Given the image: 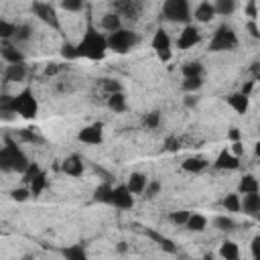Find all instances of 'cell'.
<instances>
[{
  "label": "cell",
  "mask_w": 260,
  "mask_h": 260,
  "mask_svg": "<svg viewBox=\"0 0 260 260\" xmlns=\"http://www.w3.org/2000/svg\"><path fill=\"white\" fill-rule=\"evenodd\" d=\"M2 112L4 114H18L26 120H32L39 112V102L32 93L30 87H24L20 93H16L14 98H8V95H2V104H0Z\"/></svg>",
  "instance_id": "1"
},
{
  "label": "cell",
  "mask_w": 260,
  "mask_h": 260,
  "mask_svg": "<svg viewBox=\"0 0 260 260\" xmlns=\"http://www.w3.org/2000/svg\"><path fill=\"white\" fill-rule=\"evenodd\" d=\"M106 51H108V37H104L102 32H98L93 28V24L89 22L81 41L77 43V53L79 57H85V59H91V61H100L106 57Z\"/></svg>",
  "instance_id": "2"
},
{
  "label": "cell",
  "mask_w": 260,
  "mask_h": 260,
  "mask_svg": "<svg viewBox=\"0 0 260 260\" xmlns=\"http://www.w3.org/2000/svg\"><path fill=\"white\" fill-rule=\"evenodd\" d=\"M28 165H30V160L24 154V150L10 136H6L4 138V146L0 148V169L4 173L14 171V173H20L22 175L28 169Z\"/></svg>",
  "instance_id": "3"
},
{
  "label": "cell",
  "mask_w": 260,
  "mask_h": 260,
  "mask_svg": "<svg viewBox=\"0 0 260 260\" xmlns=\"http://www.w3.org/2000/svg\"><path fill=\"white\" fill-rule=\"evenodd\" d=\"M160 16L165 20H169V22L189 24L191 18H193L191 4H189V0H165L162 2V10H160Z\"/></svg>",
  "instance_id": "4"
},
{
  "label": "cell",
  "mask_w": 260,
  "mask_h": 260,
  "mask_svg": "<svg viewBox=\"0 0 260 260\" xmlns=\"http://www.w3.org/2000/svg\"><path fill=\"white\" fill-rule=\"evenodd\" d=\"M238 35L230 24H219L209 41V51L211 53H221V51H234L238 47Z\"/></svg>",
  "instance_id": "5"
},
{
  "label": "cell",
  "mask_w": 260,
  "mask_h": 260,
  "mask_svg": "<svg viewBox=\"0 0 260 260\" xmlns=\"http://www.w3.org/2000/svg\"><path fill=\"white\" fill-rule=\"evenodd\" d=\"M138 41L140 39H138V35L134 30H130V28H118V30H114V32L108 35V49L114 51V53H118V55H124L130 49H134L138 45Z\"/></svg>",
  "instance_id": "6"
},
{
  "label": "cell",
  "mask_w": 260,
  "mask_h": 260,
  "mask_svg": "<svg viewBox=\"0 0 260 260\" xmlns=\"http://www.w3.org/2000/svg\"><path fill=\"white\" fill-rule=\"evenodd\" d=\"M30 10H32V14H35L41 22H45L49 28H55V30L61 28V22H59V16H57V10H55L53 4L43 2V0H35V2L30 4Z\"/></svg>",
  "instance_id": "7"
},
{
  "label": "cell",
  "mask_w": 260,
  "mask_h": 260,
  "mask_svg": "<svg viewBox=\"0 0 260 260\" xmlns=\"http://www.w3.org/2000/svg\"><path fill=\"white\" fill-rule=\"evenodd\" d=\"M152 51L156 53V57L160 61H169L171 59V37L165 28H156V32L152 35Z\"/></svg>",
  "instance_id": "8"
},
{
  "label": "cell",
  "mask_w": 260,
  "mask_h": 260,
  "mask_svg": "<svg viewBox=\"0 0 260 260\" xmlns=\"http://www.w3.org/2000/svg\"><path fill=\"white\" fill-rule=\"evenodd\" d=\"M77 140L83 144H102L104 140V122H91L77 132Z\"/></svg>",
  "instance_id": "9"
},
{
  "label": "cell",
  "mask_w": 260,
  "mask_h": 260,
  "mask_svg": "<svg viewBox=\"0 0 260 260\" xmlns=\"http://www.w3.org/2000/svg\"><path fill=\"white\" fill-rule=\"evenodd\" d=\"M114 12H118L120 16H126L130 20H138L140 12H142V2L140 0H114Z\"/></svg>",
  "instance_id": "10"
},
{
  "label": "cell",
  "mask_w": 260,
  "mask_h": 260,
  "mask_svg": "<svg viewBox=\"0 0 260 260\" xmlns=\"http://www.w3.org/2000/svg\"><path fill=\"white\" fill-rule=\"evenodd\" d=\"M201 41V32H199V28L195 26V24H185V28L181 30V35H179V39H177V47L181 49V51H185V49H191V47H195L197 43Z\"/></svg>",
  "instance_id": "11"
},
{
  "label": "cell",
  "mask_w": 260,
  "mask_h": 260,
  "mask_svg": "<svg viewBox=\"0 0 260 260\" xmlns=\"http://www.w3.org/2000/svg\"><path fill=\"white\" fill-rule=\"evenodd\" d=\"M112 205L118 209H130L134 205V193L128 189V185H118L114 187V197H112Z\"/></svg>",
  "instance_id": "12"
},
{
  "label": "cell",
  "mask_w": 260,
  "mask_h": 260,
  "mask_svg": "<svg viewBox=\"0 0 260 260\" xmlns=\"http://www.w3.org/2000/svg\"><path fill=\"white\" fill-rule=\"evenodd\" d=\"M213 167L219 171H236L240 167V156H236L230 148H221L213 160Z\"/></svg>",
  "instance_id": "13"
},
{
  "label": "cell",
  "mask_w": 260,
  "mask_h": 260,
  "mask_svg": "<svg viewBox=\"0 0 260 260\" xmlns=\"http://www.w3.org/2000/svg\"><path fill=\"white\" fill-rule=\"evenodd\" d=\"M61 171L69 177H81L83 171H85V165H83V158L79 154H69L63 162H61Z\"/></svg>",
  "instance_id": "14"
},
{
  "label": "cell",
  "mask_w": 260,
  "mask_h": 260,
  "mask_svg": "<svg viewBox=\"0 0 260 260\" xmlns=\"http://www.w3.org/2000/svg\"><path fill=\"white\" fill-rule=\"evenodd\" d=\"M0 53H2V59L6 63H22L24 61V55L16 49V45H12V41L8 39H2V45H0Z\"/></svg>",
  "instance_id": "15"
},
{
  "label": "cell",
  "mask_w": 260,
  "mask_h": 260,
  "mask_svg": "<svg viewBox=\"0 0 260 260\" xmlns=\"http://www.w3.org/2000/svg\"><path fill=\"white\" fill-rule=\"evenodd\" d=\"M225 102H228V106H230L234 112H238V114H246L248 108H250V95H246V93H242V91L230 93V95L225 98Z\"/></svg>",
  "instance_id": "16"
},
{
  "label": "cell",
  "mask_w": 260,
  "mask_h": 260,
  "mask_svg": "<svg viewBox=\"0 0 260 260\" xmlns=\"http://www.w3.org/2000/svg\"><path fill=\"white\" fill-rule=\"evenodd\" d=\"M242 211L246 215H256L260 213V191H254V193H246L242 197Z\"/></svg>",
  "instance_id": "17"
},
{
  "label": "cell",
  "mask_w": 260,
  "mask_h": 260,
  "mask_svg": "<svg viewBox=\"0 0 260 260\" xmlns=\"http://www.w3.org/2000/svg\"><path fill=\"white\" fill-rule=\"evenodd\" d=\"M215 14H217L215 6L211 2H207V0H203V2L197 4L195 12H193V18H195V22H211Z\"/></svg>",
  "instance_id": "18"
},
{
  "label": "cell",
  "mask_w": 260,
  "mask_h": 260,
  "mask_svg": "<svg viewBox=\"0 0 260 260\" xmlns=\"http://www.w3.org/2000/svg\"><path fill=\"white\" fill-rule=\"evenodd\" d=\"M26 77V65L22 63H8L4 69V81H22Z\"/></svg>",
  "instance_id": "19"
},
{
  "label": "cell",
  "mask_w": 260,
  "mask_h": 260,
  "mask_svg": "<svg viewBox=\"0 0 260 260\" xmlns=\"http://www.w3.org/2000/svg\"><path fill=\"white\" fill-rule=\"evenodd\" d=\"M126 185H128V189H130L134 195H142L144 189H146V185H148V179H146L144 173H130Z\"/></svg>",
  "instance_id": "20"
},
{
  "label": "cell",
  "mask_w": 260,
  "mask_h": 260,
  "mask_svg": "<svg viewBox=\"0 0 260 260\" xmlns=\"http://www.w3.org/2000/svg\"><path fill=\"white\" fill-rule=\"evenodd\" d=\"M100 26L110 35V32L122 28V16H120L118 12H106V14L102 16V20H100Z\"/></svg>",
  "instance_id": "21"
},
{
  "label": "cell",
  "mask_w": 260,
  "mask_h": 260,
  "mask_svg": "<svg viewBox=\"0 0 260 260\" xmlns=\"http://www.w3.org/2000/svg\"><path fill=\"white\" fill-rule=\"evenodd\" d=\"M207 165H209V162H207L203 156H189V158H185V160L181 162V169L187 171V173H201V171L207 169Z\"/></svg>",
  "instance_id": "22"
},
{
  "label": "cell",
  "mask_w": 260,
  "mask_h": 260,
  "mask_svg": "<svg viewBox=\"0 0 260 260\" xmlns=\"http://www.w3.org/2000/svg\"><path fill=\"white\" fill-rule=\"evenodd\" d=\"M112 197H114V187H112L110 181L98 185V189L93 191V199L100 201V203H108V205H112Z\"/></svg>",
  "instance_id": "23"
},
{
  "label": "cell",
  "mask_w": 260,
  "mask_h": 260,
  "mask_svg": "<svg viewBox=\"0 0 260 260\" xmlns=\"http://www.w3.org/2000/svg\"><path fill=\"white\" fill-rule=\"evenodd\" d=\"M146 236H148L150 240H154L165 252H169V254H175V252H177V246L173 244L171 238H167V236H162V234H158V232H154V230H146Z\"/></svg>",
  "instance_id": "24"
},
{
  "label": "cell",
  "mask_w": 260,
  "mask_h": 260,
  "mask_svg": "<svg viewBox=\"0 0 260 260\" xmlns=\"http://www.w3.org/2000/svg\"><path fill=\"white\" fill-rule=\"evenodd\" d=\"M254 191H260V183L254 175H244L238 183V193L240 195H246V193H254Z\"/></svg>",
  "instance_id": "25"
},
{
  "label": "cell",
  "mask_w": 260,
  "mask_h": 260,
  "mask_svg": "<svg viewBox=\"0 0 260 260\" xmlns=\"http://www.w3.org/2000/svg\"><path fill=\"white\" fill-rule=\"evenodd\" d=\"M106 106L112 110V112H124L126 110V95H124V91H116V93H110L108 98H106Z\"/></svg>",
  "instance_id": "26"
},
{
  "label": "cell",
  "mask_w": 260,
  "mask_h": 260,
  "mask_svg": "<svg viewBox=\"0 0 260 260\" xmlns=\"http://www.w3.org/2000/svg\"><path fill=\"white\" fill-rule=\"evenodd\" d=\"M28 187H30V193H32V197H37V195H41L43 191H45V187H47V173L41 169L28 183H26Z\"/></svg>",
  "instance_id": "27"
},
{
  "label": "cell",
  "mask_w": 260,
  "mask_h": 260,
  "mask_svg": "<svg viewBox=\"0 0 260 260\" xmlns=\"http://www.w3.org/2000/svg\"><path fill=\"white\" fill-rule=\"evenodd\" d=\"M221 207L230 213H238L242 211V197L240 193H228L223 199H221Z\"/></svg>",
  "instance_id": "28"
},
{
  "label": "cell",
  "mask_w": 260,
  "mask_h": 260,
  "mask_svg": "<svg viewBox=\"0 0 260 260\" xmlns=\"http://www.w3.org/2000/svg\"><path fill=\"white\" fill-rule=\"evenodd\" d=\"M221 258H225V260H238L240 258V248H238V244L236 242H232V240H225L221 246H219V252H217Z\"/></svg>",
  "instance_id": "29"
},
{
  "label": "cell",
  "mask_w": 260,
  "mask_h": 260,
  "mask_svg": "<svg viewBox=\"0 0 260 260\" xmlns=\"http://www.w3.org/2000/svg\"><path fill=\"white\" fill-rule=\"evenodd\" d=\"M185 228L189 232H197L199 234V232H203L207 228V217L201 215V213H191L189 219H187V223H185Z\"/></svg>",
  "instance_id": "30"
},
{
  "label": "cell",
  "mask_w": 260,
  "mask_h": 260,
  "mask_svg": "<svg viewBox=\"0 0 260 260\" xmlns=\"http://www.w3.org/2000/svg\"><path fill=\"white\" fill-rule=\"evenodd\" d=\"M203 65L199 63V61H189V63H185L183 67H181V73H183V77H203Z\"/></svg>",
  "instance_id": "31"
},
{
  "label": "cell",
  "mask_w": 260,
  "mask_h": 260,
  "mask_svg": "<svg viewBox=\"0 0 260 260\" xmlns=\"http://www.w3.org/2000/svg\"><path fill=\"white\" fill-rule=\"evenodd\" d=\"M18 136L22 142H28V144H41L43 142V136L37 132V128H22L18 132Z\"/></svg>",
  "instance_id": "32"
},
{
  "label": "cell",
  "mask_w": 260,
  "mask_h": 260,
  "mask_svg": "<svg viewBox=\"0 0 260 260\" xmlns=\"http://www.w3.org/2000/svg\"><path fill=\"white\" fill-rule=\"evenodd\" d=\"M213 6H215V12H217V14L230 16V14L236 10V0H215Z\"/></svg>",
  "instance_id": "33"
},
{
  "label": "cell",
  "mask_w": 260,
  "mask_h": 260,
  "mask_svg": "<svg viewBox=\"0 0 260 260\" xmlns=\"http://www.w3.org/2000/svg\"><path fill=\"white\" fill-rule=\"evenodd\" d=\"M213 228L219 230V232H232L236 228V223L228 215H217V217H213Z\"/></svg>",
  "instance_id": "34"
},
{
  "label": "cell",
  "mask_w": 260,
  "mask_h": 260,
  "mask_svg": "<svg viewBox=\"0 0 260 260\" xmlns=\"http://www.w3.org/2000/svg\"><path fill=\"white\" fill-rule=\"evenodd\" d=\"M63 256L69 258V260H83L87 254H85V248L81 244H75V246H69L63 250Z\"/></svg>",
  "instance_id": "35"
},
{
  "label": "cell",
  "mask_w": 260,
  "mask_h": 260,
  "mask_svg": "<svg viewBox=\"0 0 260 260\" xmlns=\"http://www.w3.org/2000/svg\"><path fill=\"white\" fill-rule=\"evenodd\" d=\"M181 87L187 93H195V91H199L203 87V77H185V81H183Z\"/></svg>",
  "instance_id": "36"
},
{
  "label": "cell",
  "mask_w": 260,
  "mask_h": 260,
  "mask_svg": "<svg viewBox=\"0 0 260 260\" xmlns=\"http://www.w3.org/2000/svg\"><path fill=\"white\" fill-rule=\"evenodd\" d=\"M30 37H32V28H30L28 24H18L12 41H14V43H24V41H28Z\"/></svg>",
  "instance_id": "37"
},
{
  "label": "cell",
  "mask_w": 260,
  "mask_h": 260,
  "mask_svg": "<svg viewBox=\"0 0 260 260\" xmlns=\"http://www.w3.org/2000/svg\"><path fill=\"white\" fill-rule=\"evenodd\" d=\"M61 55H63L67 61H75V59H79V53H77V45H73V43L65 41V43L61 45Z\"/></svg>",
  "instance_id": "38"
},
{
  "label": "cell",
  "mask_w": 260,
  "mask_h": 260,
  "mask_svg": "<svg viewBox=\"0 0 260 260\" xmlns=\"http://www.w3.org/2000/svg\"><path fill=\"white\" fill-rule=\"evenodd\" d=\"M142 124H144L146 128H150V130L158 128V124H160V112H158V110H152V112L144 114V118H142Z\"/></svg>",
  "instance_id": "39"
},
{
  "label": "cell",
  "mask_w": 260,
  "mask_h": 260,
  "mask_svg": "<svg viewBox=\"0 0 260 260\" xmlns=\"http://www.w3.org/2000/svg\"><path fill=\"white\" fill-rule=\"evenodd\" d=\"M16 26H18V24H12V22H8V20H0V39L12 41V39H14V32H16Z\"/></svg>",
  "instance_id": "40"
},
{
  "label": "cell",
  "mask_w": 260,
  "mask_h": 260,
  "mask_svg": "<svg viewBox=\"0 0 260 260\" xmlns=\"http://www.w3.org/2000/svg\"><path fill=\"white\" fill-rule=\"evenodd\" d=\"M158 191H160V181L152 179V181H148V185H146L142 197H144V199H154V197L158 195Z\"/></svg>",
  "instance_id": "41"
},
{
  "label": "cell",
  "mask_w": 260,
  "mask_h": 260,
  "mask_svg": "<svg viewBox=\"0 0 260 260\" xmlns=\"http://www.w3.org/2000/svg\"><path fill=\"white\" fill-rule=\"evenodd\" d=\"M189 215H191V211L179 209V211H171L169 219H171V221H173L175 225H185V223H187V219H189Z\"/></svg>",
  "instance_id": "42"
},
{
  "label": "cell",
  "mask_w": 260,
  "mask_h": 260,
  "mask_svg": "<svg viewBox=\"0 0 260 260\" xmlns=\"http://www.w3.org/2000/svg\"><path fill=\"white\" fill-rule=\"evenodd\" d=\"M30 195H32V193H30V187H28V185H26V187H18V189H12V191H10V197H12L14 201H18V203H20V201H26Z\"/></svg>",
  "instance_id": "43"
},
{
  "label": "cell",
  "mask_w": 260,
  "mask_h": 260,
  "mask_svg": "<svg viewBox=\"0 0 260 260\" xmlns=\"http://www.w3.org/2000/svg\"><path fill=\"white\" fill-rule=\"evenodd\" d=\"M61 6L67 12H79V10H83L85 0H61Z\"/></svg>",
  "instance_id": "44"
},
{
  "label": "cell",
  "mask_w": 260,
  "mask_h": 260,
  "mask_svg": "<svg viewBox=\"0 0 260 260\" xmlns=\"http://www.w3.org/2000/svg\"><path fill=\"white\" fill-rule=\"evenodd\" d=\"M102 87H104V91L108 95L110 93H116V91H122V85L116 79H102Z\"/></svg>",
  "instance_id": "45"
},
{
  "label": "cell",
  "mask_w": 260,
  "mask_h": 260,
  "mask_svg": "<svg viewBox=\"0 0 260 260\" xmlns=\"http://www.w3.org/2000/svg\"><path fill=\"white\" fill-rule=\"evenodd\" d=\"M69 67L67 65H61V63H49L47 67H45V75L47 77H53V75H59L61 71H67Z\"/></svg>",
  "instance_id": "46"
},
{
  "label": "cell",
  "mask_w": 260,
  "mask_h": 260,
  "mask_svg": "<svg viewBox=\"0 0 260 260\" xmlns=\"http://www.w3.org/2000/svg\"><path fill=\"white\" fill-rule=\"evenodd\" d=\"M250 254H252V258L260 260V234L252 238V244H250Z\"/></svg>",
  "instance_id": "47"
},
{
  "label": "cell",
  "mask_w": 260,
  "mask_h": 260,
  "mask_svg": "<svg viewBox=\"0 0 260 260\" xmlns=\"http://www.w3.org/2000/svg\"><path fill=\"white\" fill-rule=\"evenodd\" d=\"M183 104H185V108H195V106L199 104V98H197L195 93H187V95L183 98Z\"/></svg>",
  "instance_id": "48"
},
{
  "label": "cell",
  "mask_w": 260,
  "mask_h": 260,
  "mask_svg": "<svg viewBox=\"0 0 260 260\" xmlns=\"http://www.w3.org/2000/svg\"><path fill=\"white\" fill-rule=\"evenodd\" d=\"M165 150H169V152L179 150V140H177V138H173V136H169V138L165 140Z\"/></svg>",
  "instance_id": "49"
},
{
  "label": "cell",
  "mask_w": 260,
  "mask_h": 260,
  "mask_svg": "<svg viewBox=\"0 0 260 260\" xmlns=\"http://www.w3.org/2000/svg\"><path fill=\"white\" fill-rule=\"evenodd\" d=\"M230 150H232L236 156H242V154H244V144H242L240 140H236V142L232 144V148H230Z\"/></svg>",
  "instance_id": "50"
},
{
  "label": "cell",
  "mask_w": 260,
  "mask_h": 260,
  "mask_svg": "<svg viewBox=\"0 0 260 260\" xmlns=\"http://www.w3.org/2000/svg\"><path fill=\"white\" fill-rule=\"evenodd\" d=\"M250 71H252L254 81H260V61H254V63H252V67H250Z\"/></svg>",
  "instance_id": "51"
},
{
  "label": "cell",
  "mask_w": 260,
  "mask_h": 260,
  "mask_svg": "<svg viewBox=\"0 0 260 260\" xmlns=\"http://www.w3.org/2000/svg\"><path fill=\"white\" fill-rule=\"evenodd\" d=\"M228 138H230L232 142L240 140V138H242V134H240V128H230V132H228Z\"/></svg>",
  "instance_id": "52"
},
{
  "label": "cell",
  "mask_w": 260,
  "mask_h": 260,
  "mask_svg": "<svg viewBox=\"0 0 260 260\" xmlns=\"http://www.w3.org/2000/svg\"><path fill=\"white\" fill-rule=\"evenodd\" d=\"M246 12H248L252 18H256V14L260 12V10H256V0H250V2H248V8H246Z\"/></svg>",
  "instance_id": "53"
},
{
  "label": "cell",
  "mask_w": 260,
  "mask_h": 260,
  "mask_svg": "<svg viewBox=\"0 0 260 260\" xmlns=\"http://www.w3.org/2000/svg\"><path fill=\"white\" fill-rule=\"evenodd\" d=\"M252 89H254V79H252V81H246V83L240 87V91H242V93H246V95H250V93H252Z\"/></svg>",
  "instance_id": "54"
},
{
  "label": "cell",
  "mask_w": 260,
  "mask_h": 260,
  "mask_svg": "<svg viewBox=\"0 0 260 260\" xmlns=\"http://www.w3.org/2000/svg\"><path fill=\"white\" fill-rule=\"evenodd\" d=\"M248 28H250V32H252V37H256V39H260V32H258V28H256V24H254V22H250V24H248Z\"/></svg>",
  "instance_id": "55"
},
{
  "label": "cell",
  "mask_w": 260,
  "mask_h": 260,
  "mask_svg": "<svg viewBox=\"0 0 260 260\" xmlns=\"http://www.w3.org/2000/svg\"><path fill=\"white\" fill-rule=\"evenodd\" d=\"M116 250H118V252H126V250H128V246H126V242H120V244L116 246Z\"/></svg>",
  "instance_id": "56"
},
{
  "label": "cell",
  "mask_w": 260,
  "mask_h": 260,
  "mask_svg": "<svg viewBox=\"0 0 260 260\" xmlns=\"http://www.w3.org/2000/svg\"><path fill=\"white\" fill-rule=\"evenodd\" d=\"M254 154H256V156L260 158V140H258V142L254 144Z\"/></svg>",
  "instance_id": "57"
},
{
  "label": "cell",
  "mask_w": 260,
  "mask_h": 260,
  "mask_svg": "<svg viewBox=\"0 0 260 260\" xmlns=\"http://www.w3.org/2000/svg\"><path fill=\"white\" fill-rule=\"evenodd\" d=\"M258 132H260V122H258Z\"/></svg>",
  "instance_id": "58"
},
{
  "label": "cell",
  "mask_w": 260,
  "mask_h": 260,
  "mask_svg": "<svg viewBox=\"0 0 260 260\" xmlns=\"http://www.w3.org/2000/svg\"><path fill=\"white\" fill-rule=\"evenodd\" d=\"M258 219H260V213H258Z\"/></svg>",
  "instance_id": "59"
}]
</instances>
